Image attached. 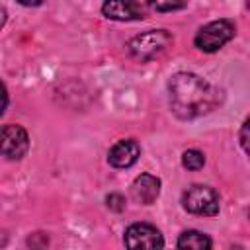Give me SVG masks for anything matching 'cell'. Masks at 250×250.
<instances>
[{"instance_id":"cell-12","label":"cell","mask_w":250,"mask_h":250,"mask_svg":"<svg viewBox=\"0 0 250 250\" xmlns=\"http://www.w3.org/2000/svg\"><path fill=\"white\" fill-rule=\"evenodd\" d=\"M238 139H240V145H242V148H244V152L250 156V119H246L244 123H242V127H240V135H238Z\"/></svg>"},{"instance_id":"cell-14","label":"cell","mask_w":250,"mask_h":250,"mask_svg":"<svg viewBox=\"0 0 250 250\" xmlns=\"http://www.w3.org/2000/svg\"><path fill=\"white\" fill-rule=\"evenodd\" d=\"M154 10H180V8H184L186 4H180V2H172V4H150Z\"/></svg>"},{"instance_id":"cell-13","label":"cell","mask_w":250,"mask_h":250,"mask_svg":"<svg viewBox=\"0 0 250 250\" xmlns=\"http://www.w3.org/2000/svg\"><path fill=\"white\" fill-rule=\"evenodd\" d=\"M105 203H107V207L113 209V211H123V209H125V199H123V195H119V193H109V195L105 197Z\"/></svg>"},{"instance_id":"cell-15","label":"cell","mask_w":250,"mask_h":250,"mask_svg":"<svg viewBox=\"0 0 250 250\" xmlns=\"http://www.w3.org/2000/svg\"><path fill=\"white\" fill-rule=\"evenodd\" d=\"M248 10H250V4H248Z\"/></svg>"},{"instance_id":"cell-4","label":"cell","mask_w":250,"mask_h":250,"mask_svg":"<svg viewBox=\"0 0 250 250\" xmlns=\"http://www.w3.org/2000/svg\"><path fill=\"white\" fill-rule=\"evenodd\" d=\"M234 31H236V27L230 20H215V21L203 25L195 33L193 41H195V47L199 51L215 53L234 37Z\"/></svg>"},{"instance_id":"cell-5","label":"cell","mask_w":250,"mask_h":250,"mask_svg":"<svg viewBox=\"0 0 250 250\" xmlns=\"http://www.w3.org/2000/svg\"><path fill=\"white\" fill-rule=\"evenodd\" d=\"M127 250H162L164 238L160 230L148 223H135L125 230Z\"/></svg>"},{"instance_id":"cell-7","label":"cell","mask_w":250,"mask_h":250,"mask_svg":"<svg viewBox=\"0 0 250 250\" xmlns=\"http://www.w3.org/2000/svg\"><path fill=\"white\" fill-rule=\"evenodd\" d=\"M146 8H148V4H141V2H105L102 6V12L109 20L129 21V20L145 18Z\"/></svg>"},{"instance_id":"cell-10","label":"cell","mask_w":250,"mask_h":250,"mask_svg":"<svg viewBox=\"0 0 250 250\" xmlns=\"http://www.w3.org/2000/svg\"><path fill=\"white\" fill-rule=\"evenodd\" d=\"M178 250H211V238L201 230H186L178 238Z\"/></svg>"},{"instance_id":"cell-3","label":"cell","mask_w":250,"mask_h":250,"mask_svg":"<svg viewBox=\"0 0 250 250\" xmlns=\"http://www.w3.org/2000/svg\"><path fill=\"white\" fill-rule=\"evenodd\" d=\"M182 205L186 211L193 213V215H205V217H213L219 213L221 207V199L219 193L209 188V186H201V184H193L189 186L184 195H182Z\"/></svg>"},{"instance_id":"cell-16","label":"cell","mask_w":250,"mask_h":250,"mask_svg":"<svg viewBox=\"0 0 250 250\" xmlns=\"http://www.w3.org/2000/svg\"><path fill=\"white\" fill-rule=\"evenodd\" d=\"M248 217H250V213H248Z\"/></svg>"},{"instance_id":"cell-6","label":"cell","mask_w":250,"mask_h":250,"mask_svg":"<svg viewBox=\"0 0 250 250\" xmlns=\"http://www.w3.org/2000/svg\"><path fill=\"white\" fill-rule=\"evenodd\" d=\"M29 148V137L20 125H4L2 129V154L8 160H20Z\"/></svg>"},{"instance_id":"cell-11","label":"cell","mask_w":250,"mask_h":250,"mask_svg":"<svg viewBox=\"0 0 250 250\" xmlns=\"http://www.w3.org/2000/svg\"><path fill=\"white\" fill-rule=\"evenodd\" d=\"M182 164H184V168H188V170H199V168H203V164H205V156H203V152H199V150H186V152L182 154Z\"/></svg>"},{"instance_id":"cell-1","label":"cell","mask_w":250,"mask_h":250,"mask_svg":"<svg viewBox=\"0 0 250 250\" xmlns=\"http://www.w3.org/2000/svg\"><path fill=\"white\" fill-rule=\"evenodd\" d=\"M170 107L182 119L201 117L221 104V92L193 72H178L168 82Z\"/></svg>"},{"instance_id":"cell-9","label":"cell","mask_w":250,"mask_h":250,"mask_svg":"<svg viewBox=\"0 0 250 250\" xmlns=\"http://www.w3.org/2000/svg\"><path fill=\"white\" fill-rule=\"evenodd\" d=\"M141 154V148L139 145L133 141V139H125V141H119L115 143L109 152H107V162L115 168H129L137 162Z\"/></svg>"},{"instance_id":"cell-8","label":"cell","mask_w":250,"mask_h":250,"mask_svg":"<svg viewBox=\"0 0 250 250\" xmlns=\"http://www.w3.org/2000/svg\"><path fill=\"white\" fill-rule=\"evenodd\" d=\"M158 193H160V180L152 174H141L131 184V195L137 203L150 205L156 201Z\"/></svg>"},{"instance_id":"cell-2","label":"cell","mask_w":250,"mask_h":250,"mask_svg":"<svg viewBox=\"0 0 250 250\" xmlns=\"http://www.w3.org/2000/svg\"><path fill=\"white\" fill-rule=\"evenodd\" d=\"M172 43V35L164 29H150L145 33L135 35L129 43L127 49L131 53V57H135L137 61L145 62V61H152L154 57L162 55L168 45Z\"/></svg>"}]
</instances>
